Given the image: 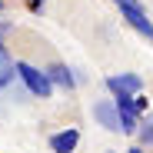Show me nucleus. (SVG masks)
Wrapping results in <instances>:
<instances>
[{
	"label": "nucleus",
	"mask_w": 153,
	"mask_h": 153,
	"mask_svg": "<svg viewBox=\"0 0 153 153\" xmlns=\"http://www.w3.org/2000/svg\"><path fill=\"white\" fill-rule=\"evenodd\" d=\"M17 73H20V80L27 83V90L33 93V97H50V90H53V83H50V76L47 73H40L37 67H30V63H17Z\"/></svg>",
	"instance_id": "nucleus-1"
},
{
	"label": "nucleus",
	"mask_w": 153,
	"mask_h": 153,
	"mask_svg": "<svg viewBox=\"0 0 153 153\" xmlns=\"http://www.w3.org/2000/svg\"><path fill=\"white\" fill-rule=\"evenodd\" d=\"M117 110H120V123H123V133H133L137 130V100L130 97V93H117Z\"/></svg>",
	"instance_id": "nucleus-2"
},
{
	"label": "nucleus",
	"mask_w": 153,
	"mask_h": 153,
	"mask_svg": "<svg viewBox=\"0 0 153 153\" xmlns=\"http://www.w3.org/2000/svg\"><path fill=\"white\" fill-rule=\"evenodd\" d=\"M93 117L107 126V130H113V133H123V123H120V110H117V103H110V100H103V103H97L93 107Z\"/></svg>",
	"instance_id": "nucleus-3"
},
{
	"label": "nucleus",
	"mask_w": 153,
	"mask_h": 153,
	"mask_svg": "<svg viewBox=\"0 0 153 153\" xmlns=\"http://www.w3.org/2000/svg\"><path fill=\"white\" fill-rule=\"evenodd\" d=\"M120 13H123V20L130 23V27H133L137 33H143V37L153 43V23L146 20V13H143V10H120Z\"/></svg>",
	"instance_id": "nucleus-4"
},
{
	"label": "nucleus",
	"mask_w": 153,
	"mask_h": 153,
	"mask_svg": "<svg viewBox=\"0 0 153 153\" xmlns=\"http://www.w3.org/2000/svg\"><path fill=\"white\" fill-rule=\"evenodd\" d=\"M107 87H110L113 93H137L143 83H140V76H133V73H123V76H107Z\"/></svg>",
	"instance_id": "nucleus-5"
},
{
	"label": "nucleus",
	"mask_w": 153,
	"mask_h": 153,
	"mask_svg": "<svg viewBox=\"0 0 153 153\" xmlns=\"http://www.w3.org/2000/svg\"><path fill=\"white\" fill-rule=\"evenodd\" d=\"M76 140H80V133L70 126V130H63V133H53V137H50V146H53V153H73Z\"/></svg>",
	"instance_id": "nucleus-6"
},
{
	"label": "nucleus",
	"mask_w": 153,
	"mask_h": 153,
	"mask_svg": "<svg viewBox=\"0 0 153 153\" xmlns=\"http://www.w3.org/2000/svg\"><path fill=\"white\" fill-rule=\"evenodd\" d=\"M47 76H50V83H57V87H67V90H73V76H70V70H67L63 63H53Z\"/></svg>",
	"instance_id": "nucleus-7"
},
{
	"label": "nucleus",
	"mask_w": 153,
	"mask_h": 153,
	"mask_svg": "<svg viewBox=\"0 0 153 153\" xmlns=\"http://www.w3.org/2000/svg\"><path fill=\"white\" fill-rule=\"evenodd\" d=\"M113 4H117L120 10H143V4H140V0H113Z\"/></svg>",
	"instance_id": "nucleus-8"
},
{
	"label": "nucleus",
	"mask_w": 153,
	"mask_h": 153,
	"mask_svg": "<svg viewBox=\"0 0 153 153\" xmlns=\"http://www.w3.org/2000/svg\"><path fill=\"white\" fill-rule=\"evenodd\" d=\"M140 137H143V143H150V146H153V113H150V123L143 126V133H140Z\"/></svg>",
	"instance_id": "nucleus-9"
},
{
	"label": "nucleus",
	"mask_w": 153,
	"mask_h": 153,
	"mask_svg": "<svg viewBox=\"0 0 153 153\" xmlns=\"http://www.w3.org/2000/svg\"><path fill=\"white\" fill-rule=\"evenodd\" d=\"M130 153H143V150H140V146H133V150H130Z\"/></svg>",
	"instance_id": "nucleus-10"
},
{
	"label": "nucleus",
	"mask_w": 153,
	"mask_h": 153,
	"mask_svg": "<svg viewBox=\"0 0 153 153\" xmlns=\"http://www.w3.org/2000/svg\"><path fill=\"white\" fill-rule=\"evenodd\" d=\"M40 4H43V0H40Z\"/></svg>",
	"instance_id": "nucleus-11"
},
{
	"label": "nucleus",
	"mask_w": 153,
	"mask_h": 153,
	"mask_svg": "<svg viewBox=\"0 0 153 153\" xmlns=\"http://www.w3.org/2000/svg\"><path fill=\"white\" fill-rule=\"evenodd\" d=\"M0 7H4V4H0Z\"/></svg>",
	"instance_id": "nucleus-12"
}]
</instances>
